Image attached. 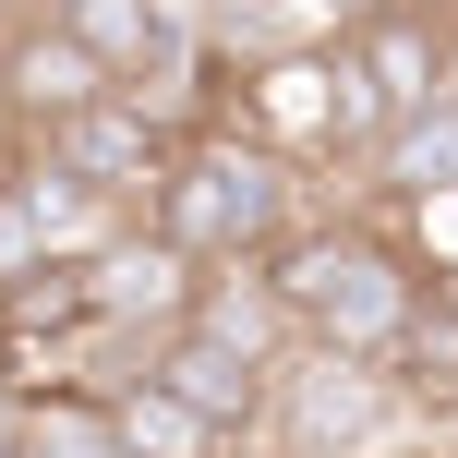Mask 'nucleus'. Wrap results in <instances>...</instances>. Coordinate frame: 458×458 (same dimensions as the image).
<instances>
[{
    "mask_svg": "<svg viewBox=\"0 0 458 458\" xmlns=\"http://www.w3.org/2000/svg\"><path fill=\"white\" fill-rule=\"evenodd\" d=\"M253 277L277 290L290 338L301 350H338V362H386V338L411 326V301H422L411 253H398L374 217H301V229H277V242L253 253Z\"/></svg>",
    "mask_w": 458,
    "mask_h": 458,
    "instance_id": "nucleus-1",
    "label": "nucleus"
},
{
    "mask_svg": "<svg viewBox=\"0 0 458 458\" xmlns=\"http://www.w3.org/2000/svg\"><path fill=\"white\" fill-rule=\"evenodd\" d=\"M314 217V169L266 157L253 133H193L182 157H169L157 206H145V229H157L182 266H253V253L277 242V229Z\"/></svg>",
    "mask_w": 458,
    "mask_h": 458,
    "instance_id": "nucleus-2",
    "label": "nucleus"
},
{
    "mask_svg": "<svg viewBox=\"0 0 458 458\" xmlns=\"http://www.w3.org/2000/svg\"><path fill=\"white\" fill-rule=\"evenodd\" d=\"M229 133H253L290 169H362L386 145V109L350 72V48H242L229 72Z\"/></svg>",
    "mask_w": 458,
    "mask_h": 458,
    "instance_id": "nucleus-3",
    "label": "nucleus"
},
{
    "mask_svg": "<svg viewBox=\"0 0 458 458\" xmlns=\"http://www.w3.org/2000/svg\"><path fill=\"white\" fill-rule=\"evenodd\" d=\"M386 435H411V411L386 398L374 362H338V350H290L266 374V458H374Z\"/></svg>",
    "mask_w": 458,
    "mask_h": 458,
    "instance_id": "nucleus-4",
    "label": "nucleus"
},
{
    "mask_svg": "<svg viewBox=\"0 0 458 458\" xmlns=\"http://www.w3.org/2000/svg\"><path fill=\"white\" fill-rule=\"evenodd\" d=\"M338 48H350V72L374 85V109H386V121H411V109H435V97H458V24L435 13V0H374Z\"/></svg>",
    "mask_w": 458,
    "mask_h": 458,
    "instance_id": "nucleus-5",
    "label": "nucleus"
},
{
    "mask_svg": "<svg viewBox=\"0 0 458 458\" xmlns=\"http://www.w3.org/2000/svg\"><path fill=\"white\" fill-rule=\"evenodd\" d=\"M48 157H61V169H72V182H85V193H97L109 217H145V206H157V182H169V157H182V145H169L157 121H145L133 97L109 85L97 109H72L61 133H48Z\"/></svg>",
    "mask_w": 458,
    "mask_h": 458,
    "instance_id": "nucleus-6",
    "label": "nucleus"
},
{
    "mask_svg": "<svg viewBox=\"0 0 458 458\" xmlns=\"http://www.w3.org/2000/svg\"><path fill=\"white\" fill-rule=\"evenodd\" d=\"M97 97H109V72H97L61 24L24 13L13 37H0V145H48L72 109H97Z\"/></svg>",
    "mask_w": 458,
    "mask_h": 458,
    "instance_id": "nucleus-7",
    "label": "nucleus"
},
{
    "mask_svg": "<svg viewBox=\"0 0 458 458\" xmlns=\"http://www.w3.org/2000/svg\"><path fill=\"white\" fill-rule=\"evenodd\" d=\"M182 301H193V266L157 242V229H109V242L85 253V314L109 326V338H169L182 326Z\"/></svg>",
    "mask_w": 458,
    "mask_h": 458,
    "instance_id": "nucleus-8",
    "label": "nucleus"
},
{
    "mask_svg": "<svg viewBox=\"0 0 458 458\" xmlns=\"http://www.w3.org/2000/svg\"><path fill=\"white\" fill-rule=\"evenodd\" d=\"M145 386L182 398L217 446H253V435H266V374L229 362V350H206V338H182V326H169V338H145Z\"/></svg>",
    "mask_w": 458,
    "mask_h": 458,
    "instance_id": "nucleus-9",
    "label": "nucleus"
},
{
    "mask_svg": "<svg viewBox=\"0 0 458 458\" xmlns=\"http://www.w3.org/2000/svg\"><path fill=\"white\" fill-rule=\"evenodd\" d=\"M182 338H206V350H229V362H253V374H277L290 362V314H277V290L253 266H193V301H182Z\"/></svg>",
    "mask_w": 458,
    "mask_h": 458,
    "instance_id": "nucleus-10",
    "label": "nucleus"
},
{
    "mask_svg": "<svg viewBox=\"0 0 458 458\" xmlns=\"http://www.w3.org/2000/svg\"><path fill=\"white\" fill-rule=\"evenodd\" d=\"M374 374H386V398H398L411 422L458 411V301H446V290H422V301H411V326L386 338V362H374Z\"/></svg>",
    "mask_w": 458,
    "mask_h": 458,
    "instance_id": "nucleus-11",
    "label": "nucleus"
},
{
    "mask_svg": "<svg viewBox=\"0 0 458 458\" xmlns=\"http://www.w3.org/2000/svg\"><path fill=\"white\" fill-rule=\"evenodd\" d=\"M374 206H411V193H458V97H435V109L386 121V145L362 157Z\"/></svg>",
    "mask_w": 458,
    "mask_h": 458,
    "instance_id": "nucleus-12",
    "label": "nucleus"
},
{
    "mask_svg": "<svg viewBox=\"0 0 458 458\" xmlns=\"http://www.w3.org/2000/svg\"><path fill=\"white\" fill-rule=\"evenodd\" d=\"M97 422H109V458H229L206 422H193L182 398H157L145 374H121V386L97 398Z\"/></svg>",
    "mask_w": 458,
    "mask_h": 458,
    "instance_id": "nucleus-13",
    "label": "nucleus"
},
{
    "mask_svg": "<svg viewBox=\"0 0 458 458\" xmlns=\"http://www.w3.org/2000/svg\"><path fill=\"white\" fill-rule=\"evenodd\" d=\"M169 13H182V0H37V24H61V37L85 48L109 85L145 61V48H157V24H169Z\"/></svg>",
    "mask_w": 458,
    "mask_h": 458,
    "instance_id": "nucleus-14",
    "label": "nucleus"
},
{
    "mask_svg": "<svg viewBox=\"0 0 458 458\" xmlns=\"http://www.w3.org/2000/svg\"><path fill=\"white\" fill-rule=\"evenodd\" d=\"M24 458H109V422H97V398H85V386L24 398Z\"/></svg>",
    "mask_w": 458,
    "mask_h": 458,
    "instance_id": "nucleus-15",
    "label": "nucleus"
}]
</instances>
